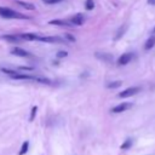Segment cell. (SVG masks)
<instances>
[{
    "mask_svg": "<svg viewBox=\"0 0 155 155\" xmlns=\"http://www.w3.org/2000/svg\"><path fill=\"white\" fill-rule=\"evenodd\" d=\"M0 17L10 18V19H28V16H24L10 7H0Z\"/></svg>",
    "mask_w": 155,
    "mask_h": 155,
    "instance_id": "1",
    "label": "cell"
},
{
    "mask_svg": "<svg viewBox=\"0 0 155 155\" xmlns=\"http://www.w3.org/2000/svg\"><path fill=\"white\" fill-rule=\"evenodd\" d=\"M138 92H140V87H139V86H133V87H128V88L121 91V92L117 94V97H119V98H127V97H131V96L137 94Z\"/></svg>",
    "mask_w": 155,
    "mask_h": 155,
    "instance_id": "2",
    "label": "cell"
},
{
    "mask_svg": "<svg viewBox=\"0 0 155 155\" xmlns=\"http://www.w3.org/2000/svg\"><path fill=\"white\" fill-rule=\"evenodd\" d=\"M133 57H134V54H133L132 52L122 53V54L119 57V59H117V64H119V65H126V64H128V63L133 59Z\"/></svg>",
    "mask_w": 155,
    "mask_h": 155,
    "instance_id": "3",
    "label": "cell"
},
{
    "mask_svg": "<svg viewBox=\"0 0 155 155\" xmlns=\"http://www.w3.org/2000/svg\"><path fill=\"white\" fill-rule=\"evenodd\" d=\"M130 108H132V104H131V103L122 102V103H120V104L115 105L114 108H111V113H114V114H119V113H122V111L128 110Z\"/></svg>",
    "mask_w": 155,
    "mask_h": 155,
    "instance_id": "4",
    "label": "cell"
},
{
    "mask_svg": "<svg viewBox=\"0 0 155 155\" xmlns=\"http://www.w3.org/2000/svg\"><path fill=\"white\" fill-rule=\"evenodd\" d=\"M38 41H42V42H48V44H58V42H64V39L59 38V36H39Z\"/></svg>",
    "mask_w": 155,
    "mask_h": 155,
    "instance_id": "5",
    "label": "cell"
},
{
    "mask_svg": "<svg viewBox=\"0 0 155 155\" xmlns=\"http://www.w3.org/2000/svg\"><path fill=\"white\" fill-rule=\"evenodd\" d=\"M2 40H6L8 42H13V44H17L19 41H23L21 34H10V35H2L1 36Z\"/></svg>",
    "mask_w": 155,
    "mask_h": 155,
    "instance_id": "6",
    "label": "cell"
},
{
    "mask_svg": "<svg viewBox=\"0 0 155 155\" xmlns=\"http://www.w3.org/2000/svg\"><path fill=\"white\" fill-rule=\"evenodd\" d=\"M69 21L71 22V24H73V25H82V24L85 23L86 18H85V16H84L82 13H78V15L73 16Z\"/></svg>",
    "mask_w": 155,
    "mask_h": 155,
    "instance_id": "7",
    "label": "cell"
},
{
    "mask_svg": "<svg viewBox=\"0 0 155 155\" xmlns=\"http://www.w3.org/2000/svg\"><path fill=\"white\" fill-rule=\"evenodd\" d=\"M11 78L16 80H35V78L29 74H23V73H17V71L13 75H11Z\"/></svg>",
    "mask_w": 155,
    "mask_h": 155,
    "instance_id": "8",
    "label": "cell"
},
{
    "mask_svg": "<svg viewBox=\"0 0 155 155\" xmlns=\"http://www.w3.org/2000/svg\"><path fill=\"white\" fill-rule=\"evenodd\" d=\"M11 53L15 54V56H18V57H28L30 54L28 51H25V50H23L21 47H13L11 50Z\"/></svg>",
    "mask_w": 155,
    "mask_h": 155,
    "instance_id": "9",
    "label": "cell"
},
{
    "mask_svg": "<svg viewBox=\"0 0 155 155\" xmlns=\"http://www.w3.org/2000/svg\"><path fill=\"white\" fill-rule=\"evenodd\" d=\"M21 36H22L23 40H27V41H33V40H36L38 41L40 35L34 34V33H22Z\"/></svg>",
    "mask_w": 155,
    "mask_h": 155,
    "instance_id": "10",
    "label": "cell"
},
{
    "mask_svg": "<svg viewBox=\"0 0 155 155\" xmlns=\"http://www.w3.org/2000/svg\"><path fill=\"white\" fill-rule=\"evenodd\" d=\"M48 24H52V25H73L70 21H63V19H52L48 22Z\"/></svg>",
    "mask_w": 155,
    "mask_h": 155,
    "instance_id": "11",
    "label": "cell"
},
{
    "mask_svg": "<svg viewBox=\"0 0 155 155\" xmlns=\"http://www.w3.org/2000/svg\"><path fill=\"white\" fill-rule=\"evenodd\" d=\"M126 30H127V24L121 25V27L119 28V30L116 31V35L114 36V40H115V41H116V40H120V39L124 36V34L126 33Z\"/></svg>",
    "mask_w": 155,
    "mask_h": 155,
    "instance_id": "12",
    "label": "cell"
},
{
    "mask_svg": "<svg viewBox=\"0 0 155 155\" xmlns=\"http://www.w3.org/2000/svg\"><path fill=\"white\" fill-rule=\"evenodd\" d=\"M15 2H16V4H18L19 6L24 7L25 10H30V11L35 10V6H34L33 4H30V2H25V1H22V0H15Z\"/></svg>",
    "mask_w": 155,
    "mask_h": 155,
    "instance_id": "13",
    "label": "cell"
},
{
    "mask_svg": "<svg viewBox=\"0 0 155 155\" xmlns=\"http://www.w3.org/2000/svg\"><path fill=\"white\" fill-rule=\"evenodd\" d=\"M96 57L99 58V59H102V61H104V62H111L113 61V56L109 54V53H99V52H97L96 53Z\"/></svg>",
    "mask_w": 155,
    "mask_h": 155,
    "instance_id": "14",
    "label": "cell"
},
{
    "mask_svg": "<svg viewBox=\"0 0 155 155\" xmlns=\"http://www.w3.org/2000/svg\"><path fill=\"white\" fill-rule=\"evenodd\" d=\"M154 46H155V35H151V36L148 38V40L145 41L144 48H145V50H150V48H153Z\"/></svg>",
    "mask_w": 155,
    "mask_h": 155,
    "instance_id": "15",
    "label": "cell"
},
{
    "mask_svg": "<svg viewBox=\"0 0 155 155\" xmlns=\"http://www.w3.org/2000/svg\"><path fill=\"white\" fill-rule=\"evenodd\" d=\"M131 147H132V139H131V138H127V139L121 144L120 148H121V150H128Z\"/></svg>",
    "mask_w": 155,
    "mask_h": 155,
    "instance_id": "16",
    "label": "cell"
},
{
    "mask_svg": "<svg viewBox=\"0 0 155 155\" xmlns=\"http://www.w3.org/2000/svg\"><path fill=\"white\" fill-rule=\"evenodd\" d=\"M28 150H29V142H28V140H25V142L22 144V147H21V149H19L18 154H19V155H24Z\"/></svg>",
    "mask_w": 155,
    "mask_h": 155,
    "instance_id": "17",
    "label": "cell"
},
{
    "mask_svg": "<svg viewBox=\"0 0 155 155\" xmlns=\"http://www.w3.org/2000/svg\"><path fill=\"white\" fill-rule=\"evenodd\" d=\"M121 85H122L121 81H111V82H108V84H107V87H108V88H117V87H120Z\"/></svg>",
    "mask_w": 155,
    "mask_h": 155,
    "instance_id": "18",
    "label": "cell"
},
{
    "mask_svg": "<svg viewBox=\"0 0 155 155\" xmlns=\"http://www.w3.org/2000/svg\"><path fill=\"white\" fill-rule=\"evenodd\" d=\"M85 7H86V10H93L94 8V1L93 0H86L85 1Z\"/></svg>",
    "mask_w": 155,
    "mask_h": 155,
    "instance_id": "19",
    "label": "cell"
},
{
    "mask_svg": "<svg viewBox=\"0 0 155 155\" xmlns=\"http://www.w3.org/2000/svg\"><path fill=\"white\" fill-rule=\"evenodd\" d=\"M36 110H38V107H33L31 108V111H30V116H29V121H33L35 119V115H36Z\"/></svg>",
    "mask_w": 155,
    "mask_h": 155,
    "instance_id": "20",
    "label": "cell"
},
{
    "mask_svg": "<svg viewBox=\"0 0 155 155\" xmlns=\"http://www.w3.org/2000/svg\"><path fill=\"white\" fill-rule=\"evenodd\" d=\"M35 81L41 82V84H51V81L48 79H45V78H35Z\"/></svg>",
    "mask_w": 155,
    "mask_h": 155,
    "instance_id": "21",
    "label": "cell"
},
{
    "mask_svg": "<svg viewBox=\"0 0 155 155\" xmlns=\"http://www.w3.org/2000/svg\"><path fill=\"white\" fill-rule=\"evenodd\" d=\"M1 71L5 73V74H7V75H10V76L13 75V74L16 73L15 70H11V69H7V68H1Z\"/></svg>",
    "mask_w": 155,
    "mask_h": 155,
    "instance_id": "22",
    "label": "cell"
},
{
    "mask_svg": "<svg viewBox=\"0 0 155 155\" xmlns=\"http://www.w3.org/2000/svg\"><path fill=\"white\" fill-rule=\"evenodd\" d=\"M68 56V52L67 51H58L57 52V57L58 58H64V57H67Z\"/></svg>",
    "mask_w": 155,
    "mask_h": 155,
    "instance_id": "23",
    "label": "cell"
},
{
    "mask_svg": "<svg viewBox=\"0 0 155 155\" xmlns=\"http://www.w3.org/2000/svg\"><path fill=\"white\" fill-rule=\"evenodd\" d=\"M59 1H62V0H46L45 4H47V5H53V4H57V2H59Z\"/></svg>",
    "mask_w": 155,
    "mask_h": 155,
    "instance_id": "24",
    "label": "cell"
},
{
    "mask_svg": "<svg viewBox=\"0 0 155 155\" xmlns=\"http://www.w3.org/2000/svg\"><path fill=\"white\" fill-rule=\"evenodd\" d=\"M19 70H25V71H30V70H34L33 67H19Z\"/></svg>",
    "mask_w": 155,
    "mask_h": 155,
    "instance_id": "25",
    "label": "cell"
},
{
    "mask_svg": "<svg viewBox=\"0 0 155 155\" xmlns=\"http://www.w3.org/2000/svg\"><path fill=\"white\" fill-rule=\"evenodd\" d=\"M65 39H67V40H69V41H73V42L75 41V39H74L71 35H69V34H67V35H65Z\"/></svg>",
    "mask_w": 155,
    "mask_h": 155,
    "instance_id": "26",
    "label": "cell"
},
{
    "mask_svg": "<svg viewBox=\"0 0 155 155\" xmlns=\"http://www.w3.org/2000/svg\"><path fill=\"white\" fill-rule=\"evenodd\" d=\"M147 2L149 5H155V0H147Z\"/></svg>",
    "mask_w": 155,
    "mask_h": 155,
    "instance_id": "27",
    "label": "cell"
},
{
    "mask_svg": "<svg viewBox=\"0 0 155 155\" xmlns=\"http://www.w3.org/2000/svg\"><path fill=\"white\" fill-rule=\"evenodd\" d=\"M153 31H154V33H155V27H154V30H153Z\"/></svg>",
    "mask_w": 155,
    "mask_h": 155,
    "instance_id": "28",
    "label": "cell"
},
{
    "mask_svg": "<svg viewBox=\"0 0 155 155\" xmlns=\"http://www.w3.org/2000/svg\"><path fill=\"white\" fill-rule=\"evenodd\" d=\"M42 1H44V2H45V1H46V0H42Z\"/></svg>",
    "mask_w": 155,
    "mask_h": 155,
    "instance_id": "29",
    "label": "cell"
}]
</instances>
